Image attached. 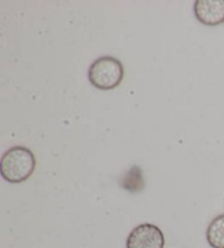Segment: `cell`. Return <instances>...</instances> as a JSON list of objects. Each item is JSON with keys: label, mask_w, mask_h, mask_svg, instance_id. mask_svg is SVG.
<instances>
[{"label": "cell", "mask_w": 224, "mask_h": 248, "mask_svg": "<svg viewBox=\"0 0 224 248\" xmlns=\"http://www.w3.org/2000/svg\"><path fill=\"white\" fill-rule=\"evenodd\" d=\"M206 238L212 248H224V215L215 217L210 222L206 232Z\"/></svg>", "instance_id": "obj_5"}, {"label": "cell", "mask_w": 224, "mask_h": 248, "mask_svg": "<svg viewBox=\"0 0 224 248\" xmlns=\"http://www.w3.org/2000/svg\"><path fill=\"white\" fill-rule=\"evenodd\" d=\"M36 168V159L30 149L15 145L3 153L0 161V174L11 184H20L32 176Z\"/></svg>", "instance_id": "obj_1"}, {"label": "cell", "mask_w": 224, "mask_h": 248, "mask_svg": "<svg viewBox=\"0 0 224 248\" xmlns=\"http://www.w3.org/2000/svg\"><path fill=\"white\" fill-rule=\"evenodd\" d=\"M193 12L200 23L215 27L224 22V0H197Z\"/></svg>", "instance_id": "obj_4"}, {"label": "cell", "mask_w": 224, "mask_h": 248, "mask_svg": "<svg viewBox=\"0 0 224 248\" xmlns=\"http://www.w3.org/2000/svg\"><path fill=\"white\" fill-rule=\"evenodd\" d=\"M125 76L122 62L113 56H102L92 62L88 78L94 88L109 91L117 88Z\"/></svg>", "instance_id": "obj_2"}, {"label": "cell", "mask_w": 224, "mask_h": 248, "mask_svg": "<svg viewBox=\"0 0 224 248\" xmlns=\"http://www.w3.org/2000/svg\"><path fill=\"white\" fill-rule=\"evenodd\" d=\"M164 234L159 226L151 223L136 226L126 241V248H164Z\"/></svg>", "instance_id": "obj_3"}]
</instances>
